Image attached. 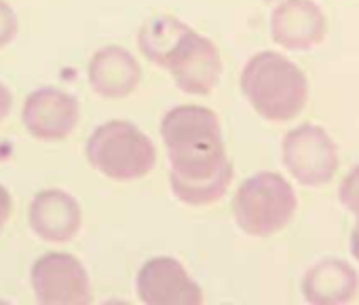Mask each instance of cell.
I'll return each mask as SVG.
<instances>
[{
  "mask_svg": "<svg viewBox=\"0 0 359 305\" xmlns=\"http://www.w3.org/2000/svg\"><path fill=\"white\" fill-rule=\"evenodd\" d=\"M169 160V187L187 206H210L224 197L233 181L222 127L212 108L182 104L161 119Z\"/></svg>",
  "mask_w": 359,
  "mask_h": 305,
  "instance_id": "6da1fadb",
  "label": "cell"
},
{
  "mask_svg": "<svg viewBox=\"0 0 359 305\" xmlns=\"http://www.w3.org/2000/svg\"><path fill=\"white\" fill-rule=\"evenodd\" d=\"M144 58L167 70L177 89L189 96H210L222 77L218 47L173 15H154L137 32Z\"/></svg>",
  "mask_w": 359,
  "mask_h": 305,
  "instance_id": "7a4b0ae2",
  "label": "cell"
},
{
  "mask_svg": "<svg viewBox=\"0 0 359 305\" xmlns=\"http://www.w3.org/2000/svg\"><path fill=\"white\" fill-rule=\"evenodd\" d=\"M241 91L250 106L271 123L296 119L309 98L304 72L277 51H260L241 72Z\"/></svg>",
  "mask_w": 359,
  "mask_h": 305,
  "instance_id": "3957f363",
  "label": "cell"
},
{
  "mask_svg": "<svg viewBox=\"0 0 359 305\" xmlns=\"http://www.w3.org/2000/svg\"><path fill=\"white\" fill-rule=\"evenodd\" d=\"M89 164L104 176L131 183L150 174L156 164L152 140L131 121L114 119L97 125L85 146Z\"/></svg>",
  "mask_w": 359,
  "mask_h": 305,
  "instance_id": "277c9868",
  "label": "cell"
},
{
  "mask_svg": "<svg viewBox=\"0 0 359 305\" xmlns=\"http://www.w3.org/2000/svg\"><path fill=\"white\" fill-rule=\"evenodd\" d=\"M298 197L277 172H260L241 183L233 197V216L239 229L254 238H269L294 219Z\"/></svg>",
  "mask_w": 359,
  "mask_h": 305,
  "instance_id": "5b68a950",
  "label": "cell"
},
{
  "mask_svg": "<svg viewBox=\"0 0 359 305\" xmlns=\"http://www.w3.org/2000/svg\"><path fill=\"white\" fill-rule=\"evenodd\" d=\"M281 160L285 170L300 185L323 187L338 170V146L323 127L302 123L285 134Z\"/></svg>",
  "mask_w": 359,
  "mask_h": 305,
  "instance_id": "8992f818",
  "label": "cell"
},
{
  "mask_svg": "<svg viewBox=\"0 0 359 305\" xmlns=\"http://www.w3.org/2000/svg\"><path fill=\"white\" fill-rule=\"evenodd\" d=\"M30 284L41 305H85L93 299L89 273L70 252H47L36 259Z\"/></svg>",
  "mask_w": 359,
  "mask_h": 305,
  "instance_id": "52a82bcc",
  "label": "cell"
},
{
  "mask_svg": "<svg viewBox=\"0 0 359 305\" xmlns=\"http://www.w3.org/2000/svg\"><path fill=\"white\" fill-rule=\"evenodd\" d=\"M137 299L146 305H201L203 290L173 257L148 259L135 275Z\"/></svg>",
  "mask_w": 359,
  "mask_h": 305,
  "instance_id": "ba28073f",
  "label": "cell"
},
{
  "mask_svg": "<svg viewBox=\"0 0 359 305\" xmlns=\"http://www.w3.org/2000/svg\"><path fill=\"white\" fill-rule=\"evenodd\" d=\"M81 117L79 100L57 87H41L32 91L22 108V121L28 134L43 142L66 140Z\"/></svg>",
  "mask_w": 359,
  "mask_h": 305,
  "instance_id": "9c48e42d",
  "label": "cell"
},
{
  "mask_svg": "<svg viewBox=\"0 0 359 305\" xmlns=\"http://www.w3.org/2000/svg\"><path fill=\"white\" fill-rule=\"evenodd\" d=\"M325 34V13L313 0H281L271 15V37L287 51H309Z\"/></svg>",
  "mask_w": 359,
  "mask_h": 305,
  "instance_id": "30bf717a",
  "label": "cell"
},
{
  "mask_svg": "<svg viewBox=\"0 0 359 305\" xmlns=\"http://www.w3.org/2000/svg\"><path fill=\"white\" fill-rule=\"evenodd\" d=\"M30 229L43 242L64 244L76 238L83 225V210L74 195L62 189H45L34 195L28 210Z\"/></svg>",
  "mask_w": 359,
  "mask_h": 305,
  "instance_id": "8fae6325",
  "label": "cell"
},
{
  "mask_svg": "<svg viewBox=\"0 0 359 305\" xmlns=\"http://www.w3.org/2000/svg\"><path fill=\"white\" fill-rule=\"evenodd\" d=\"M87 79L97 96L118 100L137 89L142 81V68L131 51L118 45H108L91 56Z\"/></svg>",
  "mask_w": 359,
  "mask_h": 305,
  "instance_id": "7c38bea8",
  "label": "cell"
},
{
  "mask_svg": "<svg viewBox=\"0 0 359 305\" xmlns=\"http://www.w3.org/2000/svg\"><path fill=\"white\" fill-rule=\"evenodd\" d=\"M359 275L342 259H323L302 278V294L315 305H340L357 294Z\"/></svg>",
  "mask_w": 359,
  "mask_h": 305,
  "instance_id": "4fadbf2b",
  "label": "cell"
},
{
  "mask_svg": "<svg viewBox=\"0 0 359 305\" xmlns=\"http://www.w3.org/2000/svg\"><path fill=\"white\" fill-rule=\"evenodd\" d=\"M338 200L348 212H359V164L342 179L338 187Z\"/></svg>",
  "mask_w": 359,
  "mask_h": 305,
  "instance_id": "5bb4252c",
  "label": "cell"
},
{
  "mask_svg": "<svg viewBox=\"0 0 359 305\" xmlns=\"http://www.w3.org/2000/svg\"><path fill=\"white\" fill-rule=\"evenodd\" d=\"M20 32V20L11 5L0 0V49H5Z\"/></svg>",
  "mask_w": 359,
  "mask_h": 305,
  "instance_id": "9a60e30c",
  "label": "cell"
},
{
  "mask_svg": "<svg viewBox=\"0 0 359 305\" xmlns=\"http://www.w3.org/2000/svg\"><path fill=\"white\" fill-rule=\"evenodd\" d=\"M13 212V200H11V193L7 191V187L0 185V231L5 229L9 216Z\"/></svg>",
  "mask_w": 359,
  "mask_h": 305,
  "instance_id": "2e32d148",
  "label": "cell"
},
{
  "mask_svg": "<svg viewBox=\"0 0 359 305\" xmlns=\"http://www.w3.org/2000/svg\"><path fill=\"white\" fill-rule=\"evenodd\" d=\"M13 108V96L5 83H0V123H3Z\"/></svg>",
  "mask_w": 359,
  "mask_h": 305,
  "instance_id": "e0dca14e",
  "label": "cell"
},
{
  "mask_svg": "<svg viewBox=\"0 0 359 305\" xmlns=\"http://www.w3.org/2000/svg\"><path fill=\"white\" fill-rule=\"evenodd\" d=\"M355 216H357V223L351 231V254L359 263V212H355Z\"/></svg>",
  "mask_w": 359,
  "mask_h": 305,
  "instance_id": "ac0fdd59",
  "label": "cell"
}]
</instances>
